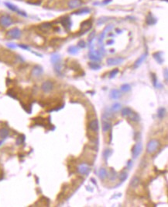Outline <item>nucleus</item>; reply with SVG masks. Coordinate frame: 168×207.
Masks as SVG:
<instances>
[{"label":"nucleus","mask_w":168,"mask_h":207,"mask_svg":"<svg viewBox=\"0 0 168 207\" xmlns=\"http://www.w3.org/2000/svg\"><path fill=\"white\" fill-rule=\"evenodd\" d=\"M61 23L66 29H69L71 26V19L69 17H65V18L62 19Z\"/></svg>","instance_id":"nucleus-18"},{"label":"nucleus","mask_w":168,"mask_h":207,"mask_svg":"<svg viewBox=\"0 0 168 207\" xmlns=\"http://www.w3.org/2000/svg\"><path fill=\"white\" fill-rule=\"evenodd\" d=\"M20 48H22L23 49H26V50H29V47L27 45H25V44H19V45Z\"/></svg>","instance_id":"nucleus-43"},{"label":"nucleus","mask_w":168,"mask_h":207,"mask_svg":"<svg viewBox=\"0 0 168 207\" xmlns=\"http://www.w3.org/2000/svg\"><path fill=\"white\" fill-rule=\"evenodd\" d=\"M146 23L148 25H153V24H155L157 23V19L152 16L151 13H149V14L146 16Z\"/></svg>","instance_id":"nucleus-16"},{"label":"nucleus","mask_w":168,"mask_h":207,"mask_svg":"<svg viewBox=\"0 0 168 207\" xmlns=\"http://www.w3.org/2000/svg\"><path fill=\"white\" fill-rule=\"evenodd\" d=\"M9 134V131L6 128H2L0 129V137L2 139H5Z\"/></svg>","instance_id":"nucleus-22"},{"label":"nucleus","mask_w":168,"mask_h":207,"mask_svg":"<svg viewBox=\"0 0 168 207\" xmlns=\"http://www.w3.org/2000/svg\"><path fill=\"white\" fill-rule=\"evenodd\" d=\"M153 58L156 59V61L160 63V64H162L163 62H164V59H163V57L161 56V53L160 52H156V53H154V54L153 55Z\"/></svg>","instance_id":"nucleus-21"},{"label":"nucleus","mask_w":168,"mask_h":207,"mask_svg":"<svg viewBox=\"0 0 168 207\" xmlns=\"http://www.w3.org/2000/svg\"><path fill=\"white\" fill-rule=\"evenodd\" d=\"M111 123L109 121H103L102 122V131L104 132H108L111 129Z\"/></svg>","instance_id":"nucleus-19"},{"label":"nucleus","mask_w":168,"mask_h":207,"mask_svg":"<svg viewBox=\"0 0 168 207\" xmlns=\"http://www.w3.org/2000/svg\"><path fill=\"white\" fill-rule=\"evenodd\" d=\"M128 118H129V119L132 120V121H133V122H139L140 120L139 115L137 114V113H136L135 111H131V113L128 116Z\"/></svg>","instance_id":"nucleus-17"},{"label":"nucleus","mask_w":168,"mask_h":207,"mask_svg":"<svg viewBox=\"0 0 168 207\" xmlns=\"http://www.w3.org/2000/svg\"><path fill=\"white\" fill-rule=\"evenodd\" d=\"M112 153V151L110 149H106V150H104V152H103V158L105 160V161H107V160H108V158L111 156Z\"/></svg>","instance_id":"nucleus-30"},{"label":"nucleus","mask_w":168,"mask_h":207,"mask_svg":"<svg viewBox=\"0 0 168 207\" xmlns=\"http://www.w3.org/2000/svg\"><path fill=\"white\" fill-rule=\"evenodd\" d=\"M51 26H52V25H51V23H43V24H41L40 25V28L42 30H50V28H51Z\"/></svg>","instance_id":"nucleus-27"},{"label":"nucleus","mask_w":168,"mask_h":207,"mask_svg":"<svg viewBox=\"0 0 168 207\" xmlns=\"http://www.w3.org/2000/svg\"><path fill=\"white\" fill-rule=\"evenodd\" d=\"M50 60H51V62L53 64V65H55L58 62H60V56L57 54H54V55H51V58H50Z\"/></svg>","instance_id":"nucleus-23"},{"label":"nucleus","mask_w":168,"mask_h":207,"mask_svg":"<svg viewBox=\"0 0 168 207\" xmlns=\"http://www.w3.org/2000/svg\"><path fill=\"white\" fill-rule=\"evenodd\" d=\"M121 108H122V105L119 103H116L112 106V111L113 112H118L121 110Z\"/></svg>","instance_id":"nucleus-29"},{"label":"nucleus","mask_w":168,"mask_h":207,"mask_svg":"<svg viewBox=\"0 0 168 207\" xmlns=\"http://www.w3.org/2000/svg\"><path fill=\"white\" fill-rule=\"evenodd\" d=\"M165 114H166V110H165V108H160L158 110L157 116H158L160 118H164Z\"/></svg>","instance_id":"nucleus-32"},{"label":"nucleus","mask_w":168,"mask_h":207,"mask_svg":"<svg viewBox=\"0 0 168 207\" xmlns=\"http://www.w3.org/2000/svg\"><path fill=\"white\" fill-rule=\"evenodd\" d=\"M78 47H80L81 48H85L86 47V44L84 41H80L78 44Z\"/></svg>","instance_id":"nucleus-41"},{"label":"nucleus","mask_w":168,"mask_h":207,"mask_svg":"<svg viewBox=\"0 0 168 207\" xmlns=\"http://www.w3.org/2000/svg\"><path fill=\"white\" fill-rule=\"evenodd\" d=\"M24 139H25V138H24V136H19V138L17 139V140H16V143H17V145H19V144H21L22 143H23Z\"/></svg>","instance_id":"nucleus-39"},{"label":"nucleus","mask_w":168,"mask_h":207,"mask_svg":"<svg viewBox=\"0 0 168 207\" xmlns=\"http://www.w3.org/2000/svg\"><path fill=\"white\" fill-rule=\"evenodd\" d=\"M95 31L94 30V31H92L91 34H89V37H88V41L89 42H91V41H92L94 39H95Z\"/></svg>","instance_id":"nucleus-38"},{"label":"nucleus","mask_w":168,"mask_h":207,"mask_svg":"<svg viewBox=\"0 0 168 207\" xmlns=\"http://www.w3.org/2000/svg\"><path fill=\"white\" fill-rule=\"evenodd\" d=\"M152 79H153V85L154 86H157V79L156 78V76L155 74H152Z\"/></svg>","instance_id":"nucleus-40"},{"label":"nucleus","mask_w":168,"mask_h":207,"mask_svg":"<svg viewBox=\"0 0 168 207\" xmlns=\"http://www.w3.org/2000/svg\"><path fill=\"white\" fill-rule=\"evenodd\" d=\"M124 62V58H109L107 59V65H116L119 64H121L122 62Z\"/></svg>","instance_id":"nucleus-8"},{"label":"nucleus","mask_w":168,"mask_h":207,"mask_svg":"<svg viewBox=\"0 0 168 207\" xmlns=\"http://www.w3.org/2000/svg\"><path fill=\"white\" fill-rule=\"evenodd\" d=\"M143 150V145L141 143H137L134 145L133 148L132 150V157L134 159H136L139 157V155L142 152Z\"/></svg>","instance_id":"nucleus-4"},{"label":"nucleus","mask_w":168,"mask_h":207,"mask_svg":"<svg viewBox=\"0 0 168 207\" xmlns=\"http://www.w3.org/2000/svg\"><path fill=\"white\" fill-rule=\"evenodd\" d=\"M88 127L89 129L92 131H95V132H98V128H99V125H98V122L97 119H94L92 120L91 122H90L89 125H88Z\"/></svg>","instance_id":"nucleus-13"},{"label":"nucleus","mask_w":168,"mask_h":207,"mask_svg":"<svg viewBox=\"0 0 168 207\" xmlns=\"http://www.w3.org/2000/svg\"><path fill=\"white\" fill-rule=\"evenodd\" d=\"M127 178H128V174H127V172H126V171H123L119 175V179H120L121 182H125Z\"/></svg>","instance_id":"nucleus-35"},{"label":"nucleus","mask_w":168,"mask_h":207,"mask_svg":"<svg viewBox=\"0 0 168 207\" xmlns=\"http://www.w3.org/2000/svg\"><path fill=\"white\" fill-rule=\"evenodd\" d=\"M120 89H121V90H122L123 92L126 93V92H129L131 90V86H130V85L126 83V84H123V85L121 86Z\"/></svg>","instance_id":"nucleus-33"},{"label":"nucleus","mask_w":168,"mask_h":207,"mask_svg":"<svg viewBox=\"0 0 168 207\" xmlns=\"http://www.w3.org/2000/svg\"><path fill=\"white\" fill-rule=\"evenodd\" d=\"M121 96H122V94H121V92H120L119 90H116V89H113V90H112L111 92H110V93H109V97H110V98L114 99V100L119 99Z\"/></svg>","instance_id":"nucleus-14"},{"label":"nucleus","mask_w":168,"mask_h":207,"mask_svg":"<svg viewBox=\"0 0 168 207\" xmlns=\"http://www.w3.org/2000/svg\"><path fill=\"white\" fill-rule=\"evenodd\" d=\"M88 57L91 60H92V61L98 62V61H100V59H101V53L99 51H95V50L91 49L88 54Z\"/></svg>","instance_id":"nucleus-7"},{"label":"nucleus","mask_w":168,"mask_h":207,"mask_svg":"<svg viewBox=\"0 0 168 207\" xmlns=\"http://www.w3.org/2000/svg\"><path fill=\"white\" fill-rule=\"evenodd\" d=\"M131 111H132V110L129 108H125L122 111V115L124 117H128L131 113Z\"/></svg>","instance_id":"nucleus-34"},{"label":"nucleus","mask_w":168,"mask_h":207,"mask_svg":"<svg viewBox=\"0 0 168 207\" xmlns=\"http://www.w3.org/2000/svg\"><path fill=\"white\" fill-rule=\"evenodd\" d=\"M78 51L79 50L76 46H71L68 48V52L71 55H76L78 52Z\"/></svg>","instance_id":"nucleus-31"},{"label":"nucleus","mask_w":168,"mask_h":207,"mask_svg":"<svg viewBox=\"0 0 168 207\" xmlns=\"http://www.w3.org/2000/svg\"><path fill=\"white\" fill-rule=\"evenodd\" d=\"M78 171L82 175H88V174L90 172V167L86 164H82L78 166Z\"/></svg>","instance_id":"nucleus-9"},{"label":"nucleus","mask_w":168,"mask_h":207,"mask_svg":"<svg viewBox=\"0 0 168 207\" xmlns=\"http://www.w3.org/2000/svg\"><path fill=\"white\" fill-rule=\"evenodd\" d=\"M112 1V0H104V1L102 2V4H104V5L109 4V3H110Z\"/></svg>","instance_id":"nucleus-45"},{"label":"nucleus","mask_w":168,"mask_h":207,"mask_svg":"<svg viewBox=\"0 0 168 207\" xmlns=\"http://www.w3.org/2000/svg\"><path fill=\"white\" fill-rule=\"evenodd\" d=\"M146 56H147V53H145V54H143V55H141L136 61L135 62V63H134V65H133V67L135 68V69H136V68H138L139 66L143 63V62L144 61V60L146 59Z\"/></svg>","instance_id":"nucleus-15"},{"label":"nucleus","mask_w":168,"mask_h":207,"mask_svg":"<svg viewBox=\"0 0 168 207\" xmlns=\"http://www.w3.org/2000/svg\"><path fill=\"white\" fill-rule=\"evenodd\" d=\"M160 143L157 139H151L150 141L147 143L146 146V151L149 153H155L160 147Z\"/></svg>","instance_id":"nucleus-1"},{"label":"nucleus","mask_w":168,"mask_h":207,"mask_svg":"<svg viewBox=\"0 0 168 207\" xmlns=\"http://www.w3.org/2000/svg\"><path fill=\"white\" fill-rule=\"evenodd\" d=\"M54 70L57 74H60L62 70V66H61V64H60V62L54 65Z\"/></svg>","instance_id":"nucleus-36"},{"label":"nucleus","mask_w":168,"mask_h":207,"mask_svg":"<svg viewBox=\"0 0 168 207\" xmlns=\"http://www.w3.org/2000/svg\"><path fill=\"white\" fill-rule=\"evenodd\" d=\"M98 176H99V178L101 179H102V180L105 179L106 178V176H107V171H106V170L105 168H101L99 170V171H98Z\"/></svg>","instance_id":"nucleus-25"},{"label":"nucleus","mask_w":168,"mask_h":207,"mask_svg":"<svg viewBox=\"0 0 168 207\" xmlns=\"http://www.w3.org/2000/svg\"><path fill=\"white\" fill-rule=\"evenodd\" d=\"M12 23V19L9 15H2L0 16V25L3 27H9Z\"/></svg>","instance_id":"nucleus-2"},{"label":"nucleus","mask_w":168,"mask_h":207,"mask_svg":"<svg viewBox=\"0 0 168 207\" xmlns=\"http://www.w3.org/2000/svg\"><path fill=\"white\" fill-rule=\"evenodd\" d=\"M139 184V178H137L136 176L135 177H133L132 179L131 180V182H130V185L132 187H133V188H136V187H137Z\"/></svg>","instance_id":"nucleus-24"},{"label":"nucleus","mask_w":168,"mask_h":207,"mask_svg":"<svg viewBox=\"0 0 168 207\" xmlns=\"http://www.w3.org/2000/svg\"><path fill=\"white\" fill-rule=\"evenodd\" d=\"M112 28H113V25H112V24L107 26L105 28V30H103V32H102V34H100V36H99V38H98V44H99V45H100L101 47H102V49H104V47H103V45H102V42H103V40H104V38H105V34H106L107 32H109L110 30H112Z\"/></svg>","instance_id":"nucleus-5"},{"label":"nucleus","mask_w":168,"mask_h":207,"mask_svg":"<svg viewBox=\"0 0 168 207\" xmlns=\"http://www.w3.org/2000/svg\"><path fill=\"white\" fill-rule=\"evenodd\" d=\"M21 30H20L19 28L17 27H14L11 30H9L7 33H6V35L8 37H9L12 39H18L21 37Z\"/></svg>","instance_id":"nucleus-3"},{"label":"nucleus","mask_w":168,"mask_h":207,"mask_svg":"<svg viewBox=\"0 0 168 207\" xmlns=\"http://www.w3.org/2000/svg\"><path fill=\"white\" fill-rule=\"evenodd\" d=\"M7 46L9 47V48H12V49H14V48H16V45L15 44H12V43H9V44H7Z\"/></svg>","instance_id":"nucleus-42"},{"label":"nucleus","mask_w":168,"mask_h":207,"mask_svg":"<svg viewBox=\"0 0 168 207\" xmlns=\"http://www.w3.org/2000/svg\"><path fill=\"white\" fill-rule=\"evenodd\" d=\"M82 5V0H70L68 3V5L70 9H75L77 8H79Z\"/></svg>","instance_id":"nucleus-12"},{"label":"nucleus","mask_w":168,"mask_h":207,"mask_svg":"<svg viewBox=\"0 0 168 207\" xmlns=\"http://www.w3.org/2000/svg\"><path fill=\"white\" fill-rule=\"evenodd\" d=\"M164 77H165L166 82H167V69H164Z\"/></svg>","instance_id":"nucleus-44"},{"label":"nucleus","mask_w":168,"mask_h":207,"mask_svg":"<svg viewBox=\"0 0 168 207\" xmlns=\"http://www.w3.org/2000/svg\"><path fill=\"white\" fill-rule=\"evenodd\" d=\"M114 44V40H109L108 41H107V44H109V45H111Z\"/></svg>","instance_id":"nucleus-46"},{"label":"nucleus","mask_w":168,"mask_h":207,"mask_svg":"<svg viewBox=\"0 0 168 207\" xmlns=\"http://www.w3.org/2000/svg\"><path fill=\"white\" fill-rule=\"evenodd\" d=\"M5 5H6V7H7L8 9H9L10 10H12V11H13V12H16L17 13L20 11L19 9H18V7L16 5H13V4H12V3H9V2H5Z\"/></svg>","instance_id":"nucleus-20"},{"label":"nucleus","mask_w":168,"mask_h":207,"mask_svg":"<svg viewBox=\"0 0 168 207\" xmlns=\"http://www.w3.org/2000/svg\"><path fill=\"white\" fill-rule=\"evenodd\" d=\"M88 65L90 66V68L91 69H94V70H98V69H101V65L99 64H98L97 62H89Z\"/></svg>","instance_id":"nucleus-26"},{"label":"nucleus","mask_w":168,"mask_h":207,"mask_svg":"<svg viewBox=\"0 0 168 207\" xmlns=\"http://www.w3.org/2000/svg\"><path fill=\"white\" fill-rule=\"evenodd\" d=\"M132 166V162L131 161H129L128 162V168L130 169V168H131Z\"/></svg>","instance_id":"nucleus-47"},{"label":"nucleus","mask_w":168,"mask_h":207,"mask_svg":"<svg viewBox=\"0 0 168 207\" xmlns=\"http://www.w3.org/2000/svg\"><path fill=\"white\" fill-rule=\"evenodd\" d=\"M43 72V68L40 65H36L33 67V69H32L31 74L33 77H39L40 76Z\"/></svg>","instance_id":"nucleus-11"},{"label":"nucleus","mask_w":168,"mask_h":207,"mask_svg":"<svg viewBox=\"0 0 168 207\" xmlns=\"http://www.w3.org/2000/svg\"><path fill=\"white\" fill-rule=\"evenodd\" d=\"M88 12H90V9L88 8H87V7H84V8H82V9L78 10L75 12V14L82 15V14H86V13H88Z\"/></svg>","instance_id":"nucleus-28"},{"label":"nucleus","mask_w":168,"mask_h":207,"mask_svg":"<svg viewBox=\"0 0 168 207\" xmlns=\"http://www.w3.org/2000/svg\"><path fill=\"white\" fill-rule=\"evenodd\" d=\"M118 72H119V69H113V70L109 73V78H110V79L114 78V77H115V76L118 74Z\"/></svg>","instance_id":"nucleus-37"},{"label":"nucleus","mask_w":168,"mask_h":207,"mask_svg":"<svg viewBox=\"0 0 168 207\" xmlns=\"http://www.w3.org/2000/svg\"><path fill=\"white\" fill-rule=\"evenodd\" d=\"M41 89L44 93H50L53 89V83L50 80H46L42 83Z\"/></svg>","instance_id":"nucleus-6"},{"label":"nucleus","mask_w":168,"mask_h":207,"mask_svg":"<svg viewBox=\"0 0 168 207\" xmlns=\"http://www.w3.org/2000/svg\"><path fill=\"white\" fill-rule=\"evenodd\" d=\"M91 28V22L89 20H86L84 22H83L82 23V26H81V34H84L87 31H88Z\"/></svg>","instance_id":"nucleus-10"}]
</instances>
